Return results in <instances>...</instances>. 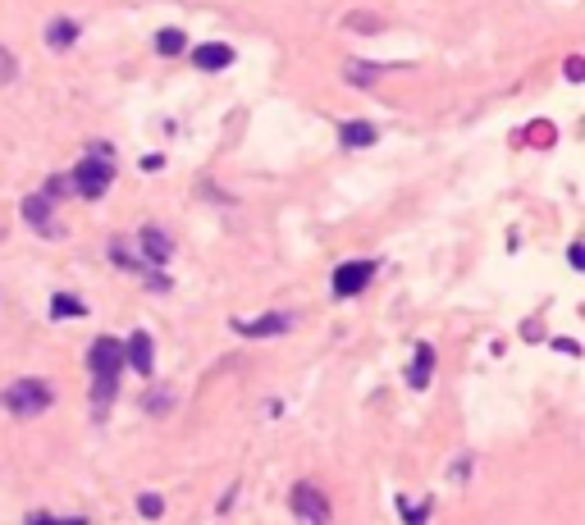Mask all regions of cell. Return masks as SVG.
Here are the masks:
<instances>
[{
    "instance_id": "cell-1",
    "label": "cell",
    "mask_w": 585,
    "mask_h": 525,
    "mask_svg": "<svg viewBox=\"0 0 585 525\" xmlns=\"http://www.w3.org/2000/svg\"><path fill=\"white\" fill-rule=\"evenodd\" d=\"M51 384L46 380H14L5 393H0V402H5V411H14V416H42L46 407H51Z\"/></svg>"
},
{
    "instance_id": "cell-2",
    "label": "cell",
    "mask_w": 585,
    "mask_h": 525,
    "mask_svg": "<svg viewBox=\"0 0 585 525\" xmlns=\"http://www.w3.org/2000/svg\"><path fill=\"white\" fill-rule=\"evenodd\" d=\"M288 507H292V516H298V525H330V498L311 480L288 489Z\"/></svg>"
},
{
    "instance_id": "cell-3",
    "label": "cell",
    "mask_w": 585,
    "mask_h": 525,
    "mask_svg": "<svg viewBox=\"0 0 585 525\" xmlns=\"http://www.w3.org/2000/svg\"><path fill=\"white\" fill-rule=\"evenodd\" d=\"M88 365H92L97 380L119 384V370H124V343H119V338H97L92 352H88Z\"/></svg>"
},
{
    "instance_id": "cell-4",
    "label": "cell",
    "mask_w": 585,
    "mask_h": 525,
    "mask_svg": "<svg viewBox=\"0 0 585 525\" xmlns=\"http://www.w3.org/2000/svg\"><path fill=\"white\" fill-rule=\"evenodd\" d=\"M110 165L106 161H83V165H73V174H69V188L79 192V197H101L106 188H110Z\"/></svg>"
},
{
    "instance_id": "cell-5",
    "label": "cell",
    "mask_w": 585,
    "mask_h": 525,
    "mask_svg": "<svg viewBox=\"0 0 585 525\" xmlns=\"http://www.w3.org/2000/svg\"><path fill=\"white\" fill-rule=\"evenodd\" d=\"M234 329H238L243 338H279V334H288V329H292V316H288V311H265V316H256V320L238 316V320H234Z\"/></svg>"
},
{
    "instance_id": "cell-6",
    "label": "cell",
    "mask_w": 585,
    "mask_h": 525,
    "mask_svg": "<svg viewBox=\"0 0 585 525\" xmlns=\"http://www.w3.org/2000/svg\"><path fill=\"white\" fill-rule=\"evenodd\" d=\"M371 274H376L371 261H348V265L334 270V292H339V297H357L366 283H371Z\"/></svg>"
},
{
    "instance_id": "cell-7",
    "label": "cell",
    "mask_w": 585,
    "mask_h": 525,
    "mask_svg": "<svg viewBox=\"0 0 585 525\" xmlns=\"http://www.w3.org/2000/svg\"><path fill=\"white\" fill-rule=\"evenodd\" d=\"M137 247H142V265H146V261L165 265V261L174 256V243H170V234H165V229H156V224H152V229H142V234H137Z\"/></svg>"
},
{
    "instance_id": "cell-8",
    "label": "cell",
    "mask_w": 585,
    "mask_h": 525,
    "mask_svg": "<svg viewBox=\"0 0 585 525\" xmlns=\"http://www.w3.org/2000/svg\"><path fill=\"white\" fill-rule=\"evenodd\" d=\"M152 352H156V347H152V338H146V329H137V334L124 343V361H128L137 374H152V365H156Z\"/></svg>"
},
{
    "instance_id": "cell-9",
    "label": "cell",
    "mask_w": 585,
    "mask_h": 525,
    "mask_svg": "<svg viewBox=\"0 0 585 525\" xmlns=\"http://www.w3.org/2000/svg\"><path fill=\"white\" fill-rule=\"evenodd\" d=\"M23 219L32 224L37 234L60 238V224H55V215H51V201H46V197H28V201H23Z\"/></svg>"
},
{
    "instance_id": "cell-10",
    "label": "cell",
    "mask_w": 585,
    "mask_h": 525,
    "mask_svg": "<svg viewBox=\"0 0 585 525\" xmlns=\"http://www.w3.org/2000/svg\"><path fill=\"white\" fill-rule=\"evenodd\" d=\"M192 64H197V69H206V73H215V69H229V64H234V51H229V46H219V41H206V46H197V51H192Z\"/></svg>"
},
{
    "instance_id": "cell-11",
    "label": "cell",
    "mask_w": 585,
    "mask_h": 525,
    "mask_svg": "<svg viewBox=\"0 0 585 525\" xmlns=\"http://www.w3.org/2000/svg\"><path fill=\"white\" fill-rule=\"evenodd\" d=\"M430 374H434V347H430V343H421V347H416V356H412V370H407V384L421 393V389H430Z\"/></svg>"
},
{
    "instance_id": "cell-12",
    "label": "cell",
    "mask_w": 585,
    "mask_h": 525,
    "mask_svg": "<svg viewBox=\"0 0 585 525\" xmlns=\"http://www.w3.org/2000/svg\"><path fill=\"white\" fill-rule=\"evenodd\" d=\"M51 316H55V320H83L88 307L79 302V297H69V292H55V297H51Z\"/></svg>"
},
{
    "instance_id": "cell-13",
    "label": "cell",
    "mask_w": 585,
    "mask_h": 525,
    "mask_svg": "<svg viewBox=\"0 0 585 525\" xmlns=\"http://www.w3.org/2000/svg\"><path fill=\"white\" fill-rule=\"evenodd\" d=\"M73 37H79V23H73V19H51V28H46V41H51L55 51L73 46Z\"/></svg>"
},
{
    "instance_id": "cell-14",
    "label": "cell",
    "mask_w": 585,
    "mask_h": 525,
    "mask_svg": "<svg viewBox=\"0 0 585 525\" xmlns=\"http://www.w3.org/2000/svg\"><path fill=\"white\" fill-rule=\"evenodd\" d=\"M343 78H348L352 88H371V83L380 78V69H376V64H361V60H348V69H343Z\"/></svg>"
},
{
    "instance_id": "cell-15",
    "label": "cell",
    "mask_w": 585,
    "mask_h": 525,
    "mask_svg": "<svg viewBox=\"0 0 585 525\" xmlns=\"http://www.w3.org/2000/svg\"><path fill=\"white\" fill-rule=\"evenodd\" d=\"M371 142H376V128H371V124H361V119H357V124H343V146H371Z\"/></svg>"
},
{
    "instance_id": "cell-16",
    "label": "cell",
    "mask_w": 585,
    "mask_h": 525,
    "mask_svg": "<svg viewBox=\"0 0 585 525\" xmlns=\"http://www.w3.org/2000/svg\"><path fill=\"white\" fill-rule=\"evenodd\" d=\"M110 261H115V265H124V270H142V274H146V265H142V261L124 247V238H115V243H110Z\"/></svg>"
},
{
    "instance_id": "cell-17",
    "label": "cell",
    "mask_w": 585,
    "mask_h": 525,
    "mask_svg": "<svg viewBox=\"0 0 585 525\" xmlns=\"http://www.w3.org/2000/svg\"><path fill=\"white\" fill-rule=\"evenodd\" d=\"M137 511H142L146 520H161V516H165V502H161V493H142V498H137Z\"/></svg>"
},
{
    "instance_id": "cell-18",
    "label": "cell",
    "mask_w": 585,
    "mask_h": 525,
    "mask_svg": "<svg viewBox=\"0 0 585 525\" xmlns=\"http://www.w3.org/2000/svg\"><path fill=\"white\" fill-rule=\"evenodd\" d=\"M156 51H161V55H179V51H183V32H179V28H165V32L156 37Z\"/></svg>"
},
{
    "instance_id": "cell-19",
    "label": "cell",
    "mask_w": 585,
    "mask_h": 525,
    "mask_svg": "<svg viewBox=\"0 0 585 525\" xmlns=\"http://www.w3.org/2000/svg\"><path fill=\"white\" fill-rule=\"evenodd\" d=\"M403 516H407V525H421L425 520V511H430V502H416V507H398Z\"/></svg>"
},
{
    "instance_id": "cell-20",
    "label": "cell",
    "mask_w": 585,
    "mask_h": 525,
    "mask_svg": "<svg viewBox=\"0 0 585 525\" xmlns=\"http://www.w3.org/2000/svg\"><path fill=\"white\" fill-rule=\"evenodd\" d=\"M567 78H571V83H580V78H585V64H580L576 55L567 60Z\"/></svg>"
},
{
    "instance_id": "cell-21",
    "label": "cell",
    "mask_w": 585,
    "mask_h": 525,
    "mask_svg": "<svg viewBox=\"0 0 585 525\" xmlns=\"http://www.w3.org/2000/svg\"><path fill=\"white\" fill-rule=\"evenodd\" d=\"M165 407H170V393H165V389H161L152 402H146V411H165Z\"/></svg>"
},
{
    "instance_id": "cell-22",
    "label": "cell",
    "mask_w": 585,
    "mask_h": 525,
    "mask_svg": "<svg viewBox=\"0 0 585 525\" xmlns=\"http://www.w3.org/2000/svg\"><path fill=\"white\" fill-rule=\"evenodd\" d=\"M28 525H60V520H55V516H46V511H32V516H28Z\"/></svg>"
},
{
    "instance_id": "cell-23",
    "label": "cell",
    "mask_w": 585,
    "mask_h": 525,
    "mask_svg": "<svg viewBox=\"0 0 585 525\" xmlns=\"http://www.w3.org/2000/svg\"><path fill=\"white\" fill-rule=\"evenodd\" d=\"M60 525H88V520H83V516H73V520H60Z\"/></svg>"
}]
</instances>
